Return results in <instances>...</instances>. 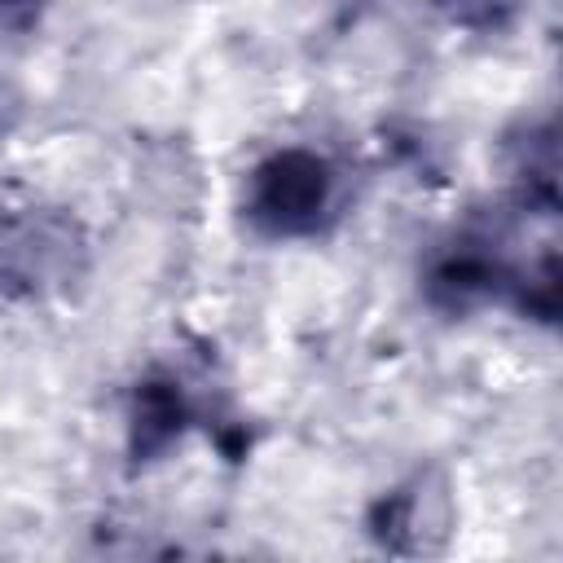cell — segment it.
Wrapping results in <instances>:
<instances>
[{"mask_svg":"<svg viewBox=\"0 0 563 563\" xmlns=\"http://www.w3.org/2000/svg\"><path fill=\"white\" fill-rule=\"evenodd\" d=\"M92 268V242L66 207H13L0 216V299H66Z\"/></svg>","mask_w":563,"mask_h":563,"instance_id":"cell-1","label":"cell"},{"mask_svg":"<svg viewBox=\"0 0 563 563\" xmlns=\"http://www.w3.org/2000/svg\"><path fill=\"white\" fill-rule=\"evenodd\" d=\"M339 216V172L312 145H282L264 154L242 189V220L273 242L317 238Z\"/></svg>","mask_w":563,"mask_h":563,"instance_id":"cell-2","label":"cell"},{"mask_svg":"<svg viewBox=\"0 0 563 563\" xmlns=\"http://www.w3.org/2000/svg\"><path fill=\"white\" fill-rule=\"evenodd\" d=\"M510 255L493 233H457L440 242L422 268V299L440 317H471L488 303H506L515 282Z\"/></svg>","mask_w":563,"mask_h":563,"instance_id":"cell-3","label":"cell"},{"mask_svg":"<svg viewBox=\"0 0 563 563\" xmlns=\"http://www.w3.org/2000/svg\"><path fill=\"white\" fill-rule=\"evenodd\" d=\"M365 532L383 554L418 559L444 550L453 532V497L435 471H418L405 484L378 493L365 510Z\"/></svg>","mask_w":563,"mask_h":563,"instance_id":"cell-4","label":"cell"},{"mask_svg":"<svg viewBox=\"0 0 563 563\" xmlns=\"http://www.w3.org/2000/svg\"><path fill=\"white\" fill-rule=\"evenodd\" d=\"M198 422V409H194V396L189 387L172 374V369H150L132 383V396H128V427H123V440H128V462L132 466H154L163 462L185 435L189 427Z\"/></svg>","mask_w":563,"mask_h":563,"instance_id":"cell-5","label":"cell"},{"mask_svg":"<svg viewBox=\"0 0 563 563\" xmlns=\"http://www.w3.org/2000/svg\"><path fill=\"white\" fill-rule=\"evenodd\" d=\"M501 163L523 211L559 216V128L554 119H519L501 136Z\"/></svg>","mask_w":563,"mask_h":563,"instance_id":"cell-6","label":"cell"},{"mask_svg":"<svg viewBox=\"0 0 563 563\" xmlns=\"http://www.w3.org/2000/svg\"><path fill=\"white\" fill-rule=\"evenodd\" d=\"M506 308H515L523 321H537V325L559 321V251L554 246L515 268Z\"/></svg>","mask_w":563,"mask_h":563,"instance_id":"cell-7","label":"cell"},{"mask_svg":"<svg viewBox=\"0 0 563 563\" xmlns=\"http://www.w3.org/2000/svg\"><path fill=\"white\" fill-rule=\"evenodd\" d=\"M431 9L471 35H506L523 18V0H431Z\"/></svg>","mask_w":563,"mask_h":563,"instance_id":"cell-8","label":"cell"},{"mask_svg":"<svg viewBox=\"0 0 563 563\" xmlns=\"http://www.w3.org/2000/svg\"><path fill=\"white\" fill-rule=\"evenodd\" d=\"M48 0H0V40H26L44 26Z\"/></svg>","mask_w":563,"mask_h":563,"instance_id":"cell-9","label":"cell"}]
</instances>
